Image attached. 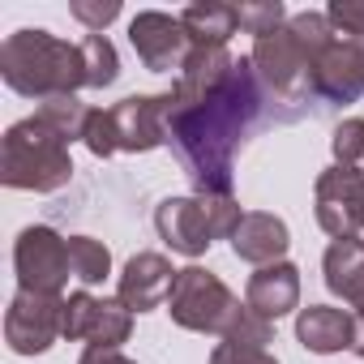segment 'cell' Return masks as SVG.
<instances>
[{
    "label": "cell",
    "instance_id": "obj_2",
    "mask_svg": "<svg viewBox=\"0 0 364 364\" xmlns=\"http://www.w3.org/2000/svg\"><path fill=\"white\" fill-rule=\"evenodd\" d=\"M0 77L14 95L39 103L52 95H77L86 86L82 43H65L48 31H18L0 43Z\"/></svg>",
    "mask_w": 364,
    "mask_h": 364
},
{
    "label": "cell",
    "instance_id": "obj_16",
    "mask_svg": "<svg viewBox=\"0 0 364 364\" xmlns=\"http://www.w3.org/2000/svg\"><path fill=\"white\" fill-rule=\"evenodd\" d=\"M245 304H249L253 313H262L266 321H279V317H287V313L300 304V270H296L291 262L262 266L257 274H249Z\"/></svg>",
    "mask_w": 364,
    "mask_h": 364
},
{
    "label": "cell",
    "instance_id": "obj_31",
    "mask_svg": "<svg viewBox=\"0 0 364 364\" xmlns=\"http://www.w3.org/2000/svg\"><path fill=\"white\" fill-rule=\"evenodd\" d=\"M351 351L364 360V313H351Z\"/></svg>",
    "mask_w": 364,
    "mask_h": 364
},
{
    "label": "cell",
    "instance_id": "obj_29",
    "mask_svg": "<svg viewBox=\"0 0 364 364\" xmlns=\"http://www.w3.org/2000/svg\"><path fill=\"white\" fill-rule=\"evenodd\" d=\"M210 364H279L266 347H236V343H219L210 351Z\"/></svg>",
    "mask_w": 364,
    "mask_h": 364
},
{
    "label": "cell",
    "instance_id": "obj_1",
    "mask_svg": "<svg viewBox=\"0 0 364 364\" xmlns=\"http://www.w3.org/2000/svg\"><path fill=\"white\" fill-rule=\"evenodd\" d=\"M287 120L291 116L266 95L253 60H236L228 48H193L167 90V146L193 180V193H232L245 141Z\"/></svg>",
    "mask_w": 364,
    "mask_h": 364
},
{
    "label": "cell",
    "instance_id": "obj_15",
    "mask_svg": "<svg viewBox=\"0 0 364 364\" xmlns=\"http://www.w3.org/2000/svg\"><path fill=\"white\" fill-rule=\"evenodd\" d=\"M291 249V232L279 215H266V210H249L232 236V253L249 266H274L283 262V253Z\"/></svg>",
    "mask_w": 364,
    "mask_h": 364
},
{
    "label": "cell",
    "instance_id": "obj_24",
    "mask_svg": "<svg viewBox=\"0 0 364 364\" xmlns=\"http://www.w3.org/2000/svg\"><path fill=\"white\" fill-rule=\"evenodd\" d=\"M236 18H240V31H249V35H257V39L291 22V18H287V9L279 5V0H257V5H236Z\"/></svg>",
    "mask_w": 364,
    "mask_h": 364
},
{
    "label": "cell",
    "instance_id": "obj_21",
    "mask_svg": "<svg viewBox=\"0 0 364 364\" xmlns=\"http://www.w3.org/2000/svg\"><path fill=\"white\" fill-rule=\"evenodd\" d=\"M69 266H73V279L95 287V283H103L112 274V253L95 236H69Z\"/></svg>",
    "mask_w": 364,
    "mask_h": 364
},
{
    "label": "cell",
    "instance_id": "obj_14",
    "mask_svg": "<svg viewBox=\"0 0 364 364\" xmlns=\"http://www.w3.org/2000/svg\"><path fill=\"white\" fill-rule=\"evenodd\" d=\"M171 283H176V270H171V262L163 253H133L124 262V270H120L116 300L129 313H150V309L167 304Z\"/></svg>",
    "mask_w": 364,
    "mask_h": 364
},
{
    "label": "cell",
    "instance_id": "obj_9",
    "mask_svg": "<svg viewBox=\"0 0 364 364\" xmlns=\"http://www.w3.org/2000/svg\"><path fill=\"white\" fill-rule=\"evenodd\" d=\"M129 43H133L137 60L150 73H171V69L180 73L185 60L193 56V39H189L185 26H180V18L159 14V9H141L129 22Z\"/></svg>",
    "mask_w": 364,
    "mask_h": 364
},
{
    "label": "cell",
    "instance_id": "obj_11",
    "mask_svg": "<svg viewBox=\"0 0 364 364\" xmlns=\"http://www.w3.org/2000/svg\"><path fill=\"white\" fill-rule=\"evenodd\" d=\"M154 232L180 257H202L215 245V232H210V219H206V206L198 193L193 198H163L154 206Z\"/></svg>",
    "mask_w": 364,
    "mask_h": 364
},
{
    "label": "cell",
    "instance_id": "obj_3",
    "mask_svg": "<svg viewBox=\"0 0 364 364\" xmlns=\"http://www.w3.org/2000/svg\"><path fill=\"white\" fill-rule=\"evenodd\" d=\"M0 180H5V189H26V193L65 189L73 180L69 141L52 133L39 116L9 124L5 141H0Z\"/></svg>",
    "mask_w": 364,
    "mask_h": 364
},
{
    "label": "cell",
    "instance_id": "obj_6",
    "mask_svg": "<svg viewBox=\"0 0 364 364\" xmlns=\"http://www.w3.org/2000/svg\"><path fill=\"white\" fill-rule=\"evenodd\" d=\"M14 270H18V291H39V296H60L73 266H69V240L43 223L22 228L14 245Z\"/></svg>",
    "mask_w": 364,
    "mask_h": 364
},
{
    "label": "cell",
    "instance_id": "obj_26",
    "mask_svg": "<svg viewBox=\"0 0 364 364\" xmlns=\"http://www.w3.org/2000/svg\"><path fill=\"white\" fill-rule=\"evenodd\" d=\"M86 150L95 154V159H112L120 146H116V120H112V107L103 112V107H90V120H86Z\"/></svg>",
    "mask_w": 364,
    "mask_h": 364
},
{
    "label": "cell",
    "instance_id": "obj_22",
    "mask_svg": "<svg viewBox=\"0 0 364 364\" xmlns=\"http://www.w3.org/2000/svg\"><path fill=\"white\" fill-rule=\"evenodd\" d=\"M82 60H86V86L90 90H103L120 77V56H116L107 35H86L82 39Z\"/></svg>",
    "mask_w": 364,
    "mask_h": 364
},
{
    "label": "cell",
    "instance_id": "obj_25",
    "mask_svg": "<svg viewBox=\"0 0 364 364\" xmlns=\"http://www.w3.org/2000/svg\"><path fill=\"white\" fill-rule=\"evenodd\" d=\"M330 150H334V163H338V167H355V163L364 159V120L351 116V120L334 124V133H330Z\"/></svg>",
    "mask_w": 364,
    "mask_h": 364
},
{
    "label": "cell",
    "instance_id": "obj_28",
    "mask_svg": "<svg viewBox=\"0 0 364 364\" xmlns=\"http://www.w3.org/2000/svg\"><path fill=\"white\" fill-rule=\"evenodd\" d=\"M326 18H330L334 31H343V35L364 43V0H330Z\"/></svg>",
    "mask_w": 364,
    "mask_h": 364
},
{
    "label": "cell",
    "instance_id": "obj_12",
    "mask_svg": "<svg viewBox=\"0 0 364 364\" xmlns=\"http://www.w3.org/2000/svg\"><path fill=\"white\" fill-rule=\"evenodd\" d=\"M313 90L317 103H355L364 95V43L334 39L313 60Z\"/></svg>",
    "mask_w": 364,
    "mask_h": 364
},
{
    "label": "cell",
    "instance_id": "obj_23",
    "mask_svg": "<svg viewBox=\"0 0 364 364\" xmlns=\"http://www.w3.org/2000/svg\"><path fill=\"white\" fill-rule=\"evenodd\" d=\"M198 198H202V206H206V219H210L215 240H232L236 228H240V219H245L249 210H240V202H236L232 193H198Z\"/></svg>",
    "mask_w": 364,
    "mask_h": 364
},
{
    "label": "cell",
    "instance_id": "obj_30",
    "mask_svg": "<svg viewBox=\"0 0 364 364\" xmlns=\"http://www.w3.org/2000/svg\"><path fill=\"white\" fill-rule=\"evenodd\" d=\"M77 364H137V360H129L120 347H86Z\"/></svg>",
    "mask_w": 364,
    "mask_h": 364
},
{
    "label": "cell",
    "instance_id": "obj_13",
    "mask_svg": "<svg viewBox=\"0 0 364 364\" xmlns=\"http://www.w3.org/2000/svg\"><path fill=\"white\" fill-rule=\"evenodd\" d=\"M116 146L124 154H146L167 146V95H129L112 107Z\"/></svg>",
    "mask_w": 364,
    "mask_h": 364
},
{
    "label": "cell",
    "instance_id": "obj_18",
    "mask_svg": "<svg viewBox=\"0 0 364 364\" xmlns=\"http://www.w3.org/2000/svg\"><path fill=\"white\" fill-rule=\"evenodd\" d=\"M326 287L343 296L355 313H364V240H334L321 257Z\"/></svg>",
    "mask_w": 364,
    "mask_h": 364
},
{
    "label": "cell",
    "instance_id": "obj_17",
    "mask_svg": "<svg viewBox=\"0 0 364 364\" xmlns=\"http://www.w3.org/2000/svg\"><path fill=\"white\" fill-rule=\"evenodd\" d=\"M296 338H300V347H309L317 355L343 351V347H351V313H343L334 304H309L296 317Z\"/></svg>",
    "mask_w": 364,
    "mask_h": 364
},
{
    "label": "cell",
    "instance_id": "obj_20",
    "mask_svg": "<svg viewBox=\"0 0 364 364\" xmlns=\"http://www.w3.org/2000/svg\"><path fill=\"white\" fill-rule=\"evenodd\" d=\"M52 133H60L65 141H82L86 137V120H90V107L77 99V95H52V99H43L39 103V112H35Z\"/></svg>",
    "mask_w": 364,
    "mask_h": 364
},
{
    "label": "cell",
    "instance_id": "obj_19",
    "mask_svg": "<svg viewBox=\"0 0 364 364\" xmlns=\"http://www.w3.org/2000/svg\"><path fill=\"white\" fill-rule=\"evenodd\" d=\"M180 26L189 31L193 48H228V39L240 31V18H236V5L202 0V5H189L180 14Z\"/></svg>",
    "mask_w": 364,
    "mask_h": 364
},
{
    "label": "cell",
    "instance_id": "obj_7",
    "mask_svg": "<svg viewBox=\"0 0 364 364\" xmlns=\"http://www.w3.org/2000/svg\"><path fill=\"white\" fill-rule=\"evenodd\" d=\"M56 338H65V296L18 291L5 309V343L18 355H43Z\"/></svg>",
    "mask_w": 364,
    "mask_h": 364
},
{
    "label": "cell",
    "instance_id": "obj_10",
    "mask_svg": "<svg viewBox=\"0 0 364 364\" xmlns=\"http://www.w3.org/2000/svg\"><path fill=\"white\" fill-rule=\"evenodd\" d=\"M133 334V313L120 300L73 291L65 296V338H82L86 347H120Z\"/></svg>",
    "mask_w": 364,
    "mask_h": 364
},
{
    "label": "cell",
    "instance_id": "obj_27",
    "mask_svg": "<svg viewBox=\"0 0 364 364\" xmlns=\"http://www.w3.org/2000/svg\"><path fill=\"white\" fill-rule=\"evenodd\" d=\"M69 14H73L90 35H103V31L120 18V0H73Z\"/></svg>",
    "mask_w": 364,
    "mask_h": 364
},
{
    "label": "cell",
    "instance_id": "obj_5",
    "mask_svg": "<svg viewBox=\"0 0 364 364\" xmlns=\"http://www.w3.org/2000/svg\"><path fill=\"white\" fill-rule=\"evenodd\" d=\"M249 304H240V296H232V287L210 274L206 266H185L176 270L171 296H167V313L180 330H193V334H219L228 338L236 330V321L245 317Z\"/></svg>",
    "mask_w": 364,
    "mask_h": 364
},
{
    "label": "cell",
    "instance_id": "obj_4",
    "mask_svg": "<svg viewBox=\"0 0 364 364\" xmlns=\"http://www.w3.org/2000/svg\"><path fill=\"white\" fill-rule=\"evenodd\" d=\"M249 60H253V69H257L266 95H270L291 120H300V116L317 103V90H313V56H309V48L296 39L291 26H279V31L262 35V39L253 43V56H249Z\"/></svg>",
    "mask_w": 364,
    "mask_h": 364
},
{
    "label": "cell",
    "instance_id": "obj_8",
    "mask_svg": "<svg viewBox=\"0 0 364 364\" xmlns=\"http://www.w3.org/2000/svg\"><path fill=\"white\" fill-rule=\"evenodd\" d=\"M317 228L334 240H355L364 232V171L360 167H326L317 176Z\"/></svg>",
    "mask_w": 364,
    "mask_h": 364
}]
</instances>
